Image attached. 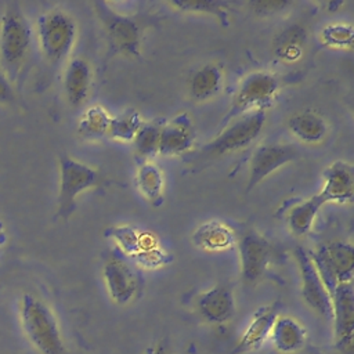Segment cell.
<instances>
[{"label": "cell", "mask_w": 354, "mask_h": 354, "mask_svg": "<svg viewBox=\"0 0 354 354\" xmlns=\"http://www.w3.org/2000/svg\"><path fill=\"white\" fill-rule=\"evenodd\" d=\"M18 314L25 337L39 354L65 353L58 319L41 299L32 293H24Z\"/></svg>", "instance_id": "6da1fadb"}, {"label": "cell", "mask_w": 354, "mask_h": 354, "mask_svg": "<svg viewBox=\"0 0 354 354\" xmlns=\"http://www.w3.org/2000/svg\"><path fill=\"white\" fill-rule=\"evenodd\" d=\"M36 35L44 58L51 64H58L71 54L76 41L77 26L66 11L54 8L37 18Z\"/></svg>", "instance_id": "7a4b0ae2"}, {"label": "cell", "mask_w": 354, "mask_h": 354, "mask_svg": "<svg viewBox=\"0 0 354 354\" xmlns=\"http://www.w3.org/2000/svg\"><path fill=\"white\" fill-rule=\"evenodd\" d=\"M32 43V29L17 4L4 10L0 19V61L4 68L17 69L25 61Z\"/></svg>", "instance_id": "3957f363"}, {"label": "cell", "mask_w": 354, "mask_h": 354, "mask_svg": "<svg viewBox=\"0 0 354 354\" xmlns=\"http://www.w3.org/2000/svg\"><path fill=\"white\" fill-rule=\"evenodd\" d=\"M100 178V173L95 167L68 155H62L59 158L58 217L66 220L76 207L77 196L95 187Z\"/></svg>", "instance_id": "277c9868"}, {"label": "cell", "mask_w": 354, "mask_h": 354, "mask_svg": "<svg viewBox=\"0 0 354 354\" xmlns=\"http://www.w3.org/2000/svg\"><path fill=\"white\" fill-rule=\"evenodd\" d=\"M266 120V111H252L236 116L220 134L205 145L203 152L209 156H220L249 147L261 134Z\"/></svg>", "instance_id": "5b68a950"}, {"label": "cell", "mask_w": 354, "mask_h": 354, "mask_svg": "<svg viewBox=\"0 0 354 354\" xmlns=\"http://www.w3.org/2000/svg\"><path fill=\"white\" fill-rule=\"evenodd\" d=\"M279 80L267 71L248 73L239 83L230 109V118L252 111H266L277 98Z\"/></svg>", "instance_id": "8992f818"}, {"label": "cell", "mask_w": 354, "mask_h": 354, "mask_svg": "<svg viewBox=\"0 0 354 354\" xmlns=\"http://www.w3.org/2000/svg\"><path fill=\"white\" fill-rule=\"evenodd\" d=\"M308 253L329 295L337 285L351 282L354 249L350 242L333 241Z\"/></svg>", "instance_id": "52a82bcc"}, {"label": "cell", "mask_w": 354, "mask_h": 354, "mask_svg": "<svg viewBox=\"0 0 354 354\" xmlns=\"http://www.w3.org/2000/svg\"><path fill=\"white\" fill-rule=\"evenodd\" d=\"M94 10L109 43L122 54L138 57L141 53V28L136 19L113 10L108 3H94Z\"/></svg>", "instance_id": "ba28073f"}, {"label": "cell", "mask_w": 354, "mask_h": 354, "mask_svg": "<svg viewBox=\"0 0 354 354\" xmlns=\"http://www.w3.org/2000/svg\"><path fill=\"white\" fill-rule=\"evenodd\" d=\"M102 278L111 300L119 306L131 303L142 283L136 268L119 254H112L106 259L102 267Z\"/></svg>", "instance_id": "9c48e42d"}, {"label": "cell", "mask_w": 354, "mask_h": 354, "mask_svg": "<svg viewBox=\"0 0 354 354\" xmlns=\"http://www.w3.org/2000/svg\"><path fill=\"white\" fill-rule=\"evenodd\" d=\"M295 257L299 266L301 296L306 304L321 317L332 319V299L310 257V253L303 248H297L295 250Z\"/></svg>", "instance_id": "30bf717a"}, {"label": "cell", "mask_w": 354, "mask_h": 354, "mask_svg": "<svg viewBox=\"0 0 354 354\" xmlns=\"http://www.w3.org/2000/svg\"><path fill=\"white\" fill-rule=\"evenodd\" d=\"M332 321L335 324L336 346L343 354L353 353L354 292L353 283H340L330 292Z\"/></svg>", "instance_id": "8fae6325"}, {"label": "cell", "mask_w": 354, "mask_h": 354, "mask_svg": "<svg viewBox=\"0 0 354 354\" xmlns=\"http://www.w3.org/2000/svg\"><path fill=\"white\" fill-rule=\"evenodd\" d=\"M299 151L288 144H263L259 145L250 159L248 189L259 185L266 177L281 169L282 166L296 160Z\"/></svg>", "instance_id": "7c38bea8"}, {"label": "cell", "mask_w": 354, "mask_h": 354, "mask_svg": "<svg viewBox=\"0 0 354 354\" xmlns=\"http://www.w3.org/2000/svg\"><path fill=\"white\" fill-rule=\"evenodd\" d=\"M242 278L253 283L264 274L271 260V243L257 231L245 232L238 241Z\"/></svg>", "instance_id": "4fadbf2b"}, {"label": "cell", "mask_w": 354, "mask_h": 354, "mask_svg": "<svg viewBox=\"0 0 354 354\" xmlns=\"http://www.w3.org/2000/svg\"><path fill=\"white\" fill-rule=\"evenodd\" d=\"M322 189L318 195L325 203H348L354 196V170L351 163L336 160L324 170Z\"/></svg>", "instance_id": "5bb4252c"}, {"label": "cell", "mask_w": 354, "mask_h": 354, "mask_svg": "<svg viewBox=\"0 0 354 354\" xmlns=\"http://www.w3.org/2000/svg\"><path fill=\"white\" fill-rule=\"evenodd\" d=\"M195 142V127L185 113L178 115L160 126L158 153L163 156L183 155Z\"/></svg>", "instance_id": "9a60e30c"}, {"label": "cell", "mask_w": 354, "mask_h": 354, "mask_svg": "<svg viewBox=\"0 0 354 354\" xmlns=\"http://www.w3.org/2000/svg\"><path fill=\"white\" fill-rule=\"evenodd\" d=\"M196 310L210 324L227 322L235 313L234 292L230 286L218 283L198 296Z\"/></svg>", "instance_id": "2e32d148"}, {"label": "cell", "mask_w": 354, "mask_h": 354, "mask_svg": "<svg viewBox=\"0 0 354 354\" xmlns=\"http://www.w3.org/2000/svg\"><path fill=\"white\" fill-rule=\"evenodd\" d=\"M277 317V304H268L257 308L236 346L231 350V354H243L260 348L270 337Z\"/></svg>", "instance_id": "e0dca14e"}, {"label": "cell", "mask_w": 354, "mask_h": 354, "mask_svg": "<svg viewBox=\"0 0 354 354\" xmlns=\"http://www.w3.org/2000/svg\"><path fill=\"white\" fill-rule=\"evenodd\" d=\"M93 82V71L84 58H73L69 61L64 73V91L71 106H82L90 93Z\"/></svg>", "instance_id": "ac0fdd59"}, {"label": "cell", "mask_w": 354, "mask_h": 354, "mask_svg": "<svg viewBox=\"0 0 354 354\" xmlns=\"http://www.w3.org/2000/svg\"><path fill=\"white\" fill-rule=\"evenodd\" d=\"M307 30L301 24H290L281 29L272 40L274 57L285 64H293L299 61L306 48Z\"/></svg>", "instance_id": "d6986e66"}, {"label": "cell", "mask_w": 354, "mask_h": 354, "mask_svg": "<svg viewBox=\"0 0 354 354\" xmlns=\"http://www.w3.org/2000/svg\"><path fill=\"white\" fill-rule=\"evenodd\" d=\"M270 337L279 353L293 354L304 347L307 342V332L297 319L288 315H278Z\"/></svg>", "instance_id": "ffe728a7"}, {"label": "cell", "mask_w": 354, "mask_h": 354, "mask_svg": "<svg viewBox=\"0 0 354 354\" xmlns=\"http://www.w3.org/2000/svg\"><path fill=\"white\" fill-rule=\"evenodd\" d=\"M191 241L201 250L224 252L234 245L235 235L225 223L218 220H210L202 223L192 232Z\"/></svg>", "instance_id": "44dd1931"}, {"label": "cell", "mask_w": 354, "mask_h": 354, "mask_svg": "<svg viewBox=\"0 0 354 354\" xmlns=\"http://www.w3.org/2000/svg\"><path fill=\"white\" fill-rule=\"evenodd\" d=\"M288 130L290 134L304 144H319L328 134V123L314 111L296 112L288 119Z\"/></svg>", "instance_id": "7402d4cb"}, {"label": "cell", "mask_w": 354, "mask_h": 354, "mask_svg": "<svg viewBox=\"0 0 354 354\" xmlns=\"http://www.w3.org/2000/svg\"><path fill=\"white\" fill-rule=\"evenodd\" d=\"M224 84L223 68L216 62L202 65L189 79V97L195 101H207L216 97Z\"/></svg>", "instance_id": "603a6c76"}, {"label": "cell", "mask_w": 354, "mask_h": 354, "mask_svg": "<svg viewBox=\"0 0 354 354\" xmlns=\"http://www.w3.org/2000/svg\"><path fill=\"white\" fill-rule=\"evenodd\" d=\"M325 205L322 198L317 194L303 202L295 205L286 216V223L290 232L296 236H304L310 232L314 220L319 212V209Z\"/></svg>", "instance_id": "cb8c5ba5"}, {"label": "cell", "mask_w": 354, "mask_h": 354, "mask_svg": "<svg viewBox=\"0 0 354 354\" xmlns=\"http://www.w3.org/2000/svg\"><path fill=\"white\" fill-rule=\"evenodd\" d=\"M136 184L141 195L156 203L163 199L165 178L162 170L155 163H142L136 171Z\"/></svg>", "instance_id": "d4e9b609"}, {"label": "cell", "mask_w": 354, "mask_h": 354, "mask_svg": "<svg viewBox=\"0 0 354 354\" xmlns=\"http://www.w3.org/2000/svg\"><path fill=\"white\" fill-rule=\"evenodd\" d=\"M142 124L144 119L141 113L134 108H129L112 116L106 136L119 142H133Z\"/></svg>", "instance_id": "484cf974"}, {"label": "cell", "mask_w": 354, "mask_h": 354, "mask_svg": "<svg viewBox=\"0 0 354 354\" xmlns=\"http://www.w3.org/2000/svg\"><path fill=\"white\" fill-rule=\"evenodd\" d=\"M112 116L102 105H93L87 108L79 119L77 133L79 136L94 140L108 134Z\"/></svg>", "instance_id": "4316f807"}, {"label": "cell", "mask_w": 354, "mask_h": 354, "mask_svg": "<svg viewBox=\"0 0 354 354\" xmlns=\"http://www.w3.org/2000/svg\"><path fill=\"white\" fill-rule=\"evenodd\" d=\"M159 136H160V124L152 122H144L138 133L133 140L134 149L137 155L147 158L158 153L159 148Z\"/></svg>", "instance_id": "83f0119b"}, {"label": "cell", "mask_w": 354, "mask_h": 354, "mask_svg": "<svg viewBox=\"0 0 354 354\" xmlns=\"http://www.w3.org/2000/svg\"><path fill=\"white\" fill-rule=\"evenodd\" d=\"M354 29L350 24H329L321 30V41L332 48H350L353 46Z\"/></svg>", "instance_id": "f1b7e54d"}, {"label": "cell", "mask_w": 354, "mask_h": 354, "mask_svg": "<svg viewBox=\"0 0 354 354\" xmlns=\"http://www.w3.org/2000/svg\"><path fill=\"white\" fill-rule=\"evenodd\" d=\"M174 8L191 12H206L217 17L220 22H228V3L225 1H174Z\"/></svg>", "instance_id": "f546056e"}, {"label": "cell", "mask_w": 354, "mask_h": 354, "mask_svg": "<svg viewBox=\"0 0 354 354\" xmlns=\"http://www.w3.org/2000/svg\"><path fill=\"white\" fill-rule=\"evenodd\" d=\"M109 234L116 241V243L120 246V252H123L124 254H129V256H134L138 253L140 232H137L134 228H131L129 225L112 227L109 230Z\"/></svg>", "instance_id": "4dcf8cb0"}, {"label": "cell", "mask_w": 354, "mask_h": 354, "mask_svg": "<svg viewBox=\"0 0 354 354\" xmlns=\"http://www.w3.org/2000/svg\"><path fill=\"white\" fill-rule=\"evenodd\" d=\"M134 257L138 264L149 267V268L160 267L166 263V253L163 250H160L158 246L153 249H149V250L138 252Z\"/></svg>", "instance_id": "1f68e13d"}, {"label": "cell", "mask_w": 354, "mask_h": 354, "mask_svg": "<svg viewBox=\"0 0 354 354\" xmlns=\"http://www.w3.org/2000/svg\"><path fill=\"white\" fill-rule=\"evenodd\" d=\"M289 6H290L289 1H252V3H249V7L257 15H271L275 12H281Z\"/></svg>", "instance_id": "d6a6232c"}, {"label": "cell", "mask_w": 354, "mask_h": 354, "mask_svg": "<svg viewBox=\"0 0 354 354\" xmlns=\"http://www.w3.org/2000/svg\"><path fill=\"white\" fill-rule=\"evenodd\" d=\"M15 100L12 86L7 75L0 69V104H11Z\"/></svg>", "instance_id": "836d02e7"}, {"label": "cell", "mask_w": 354, "mask_h": 354, "mask_svg": "<svg viewBox=\"0 0 354 354\" xmlns=\"http://www.w3.org/2000/svg\"><path fill=\"white\" fill-rule=\"evenodd\" d=\"M6 241H7V232H6L4 223L0 218V246H3L6 243Z\"/></svg>", "instance_id": "e575fe53"}]
</instances>
